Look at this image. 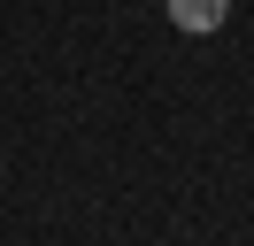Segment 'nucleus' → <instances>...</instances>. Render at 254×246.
<instances>
[{"label":"nucleus","mask_w":254,"mask_h":246,"mask_svg":"<svg viewBox=\"0 0 254 246\" xmlns=\"http://www.w3.org/2000/svg\"><path fill=\"white\" fill-rule=\"evenodd\" d=\"M223 15H231V0H170V23H177V31H192V39L223 31Z\"/></svg>","instance_id":"f257e3e1"}]
</instances>
